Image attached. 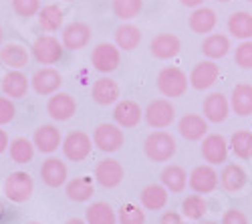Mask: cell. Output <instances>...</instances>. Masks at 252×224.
Instances as JSON below:
<instances>
[{
    "mask_svg": "<svg viewBox=\"0 0 252 224\" xmlns=\"http://www.w3.org/2000/svg\"><path fill=\"white\" fill-rule=\"evenodd\" d=\"M143 152L152 161H170L178 152V144H176L172 133L158 129V131H152L148 137H145Z\"/></svg>",
    "mask_w": 252,
    "mask_h": 224,
    "instance_id": "obj_1",
    "label": "cell"
},
{
    "mask_svg": "<svg viewBox=\"0 0 252 224\" xmlns=\"http://www.w3.org/2000/svg\"><path fill=\"white\" fill-rule=\"evenodd\" d=\"M190 79L180 67H163L158 75V89L163 97H182L188 91Z\"/></svg>",
    "mask_w": 252,
    "mask_h": 224,
    "instance_id": "obj_2",
    "label": "cell"
},
{
    "mask_svg": "<svg viewBox=\"0 0 252 224\" xmlns=\"http://www.w3.org/2000/svg\"><path fill=\"white\" fill-rule=\"evenodd\" d=\"M143 117L150 128L165 129V128H170L172 121L176 119V107L172 105L170 99H154V101H150V105L145 107Z\"/></svg>",
    "mask_w": 252,
    "mask_h": 224,
    "instance_id": "obj_3",
    "label": "cell"
},
{
    "mask_svg": "<svg viewBox=\"0 0 252 224\" xmlns=\"http://www.w3.org/2000/svg\"><path fill=\"white\" fill-rule=\"evenodd\" d=\"M31 51H32V57L40 65H55L63 59L65 47H63V43H59V38H55L53 34H43L32 43Z\"/></svg>",
    "mask_w": 252,
    "mask_h": 224,
    "instance_id": "obj_4",
    "label": "cell"
},
{
    "mask_svg": "<svg viewBox=\"0 0 252 224\" xmlns=\"http://www.w3.org/2000/svg\"><path fill=\"white\" fill-rule=\"evenodd\" d=\"M32 190H34V182L27 172H12L4 180V196L10 202H16V204L27 202L32 196Z\"/></svg>",
    "mask_w": 252,
    "mask_h": 224,
    "instance_id": "obj_5",
    "label": "cell"
},
{
    "mask_svg": "<svg viewBox=\"0 0 252 224\" xmlns=\"http://www.w3.org/2000/svg\"><path fill=\"white\" fill-rule=\"evenodd\" d=\"M123 131L117 124H99L93 131V146L105 154L117 152L123 146Z\"/></svg>",
    "mask_w": 252,
    "mask_h": 224,
    "instance_id": "obj_6",
    "label": "cell"
},
{
    "mask_svg": "<svg viewBox=\"0 0 252 224\" xmlns=\"http://www.w3.org/2000/svg\"><path fill=\"white\" fill-rule=\"evenodd\" d=\"M63 154H65L67 160L71 161H83V160H87L89 154H91V148H93V141L91 137L85 133V131H71L65 139H63Z\"/></svg>",
    "mask_w": 252,
    "mask_h": 224,
    "instance_id": "obj_7",
    "label": "cell"
},
{
    "mask_svg": "<svg viewBox=\"0 0 252 224\" xmlns=\"http://www.w3.org/2000/svg\"><path fill=\"white\" fill-rule=\"evenodd\" d=\"M119 61H121L119 47L111 43H99L91 53L93 69L99 73H113L119 67Z\"/></svg>",
    "mask_w": 252,
    "mask_h": 224,
    "instance_id": "obj_8",
    "label": "cell"
},
{
    "mask_svg": "<svg viewBox=\"0 0 252 224\" xmlns=\"http://www.w3.org/2000/svg\"><path fill=\"white\" fill-rule=\"evenodd\" d=\"M91 36H93L91 27L87 23L77 20V23H71V25H67L65 29H63L61 43L69 51H81V49H85L91 43Z\"/></svg>",
    "mask_w": 252,
    "mask_h": 224,
    "instance_id": "obj_9",
    "label": "cell"
},
{
    "mask_svg": "<svg viewBox=\"0 0 252 224\" xmlns=\"http://www.w3.org/2000/svg\"><path fill=\"white\" fill-rule=\"evenodd\" d=\"M47 113L55 121H69L77 113V101L69 93H53L47 101Z\"/></svg>",
    "mask_w": 252,
    "mask_h": 224,
    "instance_id": "obj_10",
    "label": "cell"
},
{
    "mask_svg": "<svg viewBox=\"0 0 252 224\" xmlns=\"http://www.w3.org/2000/svg\"><path fill=\"white\" fill-rule=\"evenodd\" d=\"M188 182H190V188L196 194H210L218 188V172L212 164H202L192 170Z\"/></svg>",
    "mask_w": 252,
    "mask_h": 224,
    "instance_id": "obj_11",
    "label": "cell"
},
{
    "mask_svg": "<svg viewBox=\"0 0 252 224\" xmlns=\"http://www.w3.org/2000/svg\"><path fill=\"white\" fill-rule=\"evenodd\" d=\"M228 150H230L228 141L220 133H208L202 141V156L208 164H212V166L224 164L228 160Z\"/></svg>",
    "mask_w": 252,
    "mask_h": 224,
    "instance_id": "obj_12",
    "label": "cell"
},
{
    "mask_svg": "<svg viewBox=\"0 0 252 224\" xmlns=\"http://www.w3.org/2000/svg\"><path fill=\"white\" fill-rule=\"evenodd\" d=\"M63 85V77L57 69L53 67H43V69H38L32 79H31V87L38 93V95H53L61 89Z\"/></svg>",
    "mask_w": 252,
    "mask_h": 224,
    "instance_id": "obj_13",
    "label": "cell"
},
{
    "mask_svg": "<svg viewBox=\"0 0 252 224\" xmlns=\"http://www.w3.org/2000/svg\"><path fill=\"white\" fill-rule=\"evenodd\" d=\"M95 180L103 188H115L123 180V166L113 158H105L95 166Z\"/></svg>",
    "mask_w": 252,
    "mask_h": 224,
    "instance_id": "obj_14",
    "label": "cell"
},
{
    "mask_svg": "<svg viewBox=\"0 0 252 224\" xmlns=\"http://www.w3.org/2000/svg\"><path fill=\"white\" fill-rule=\"evenodd\" d=\"M218 75H220V69L214 61H202V63L194 65L190 73V85L198 91L210 89L218 81Z\"/></svg>",
    "mask_w": 252,
    "mask_h": 224,
    "instance_id": "obj_15",
    "label": "cell"
},
{
    "mask_svg": "<svg viewBox=\"0 0 252 224\" xmlns=\"http://www.w3.org/2000/svg\"><path fill=\"white\" fill-rule=\"evenodd\" d=\"M150 51L156 59L159 61H167V59H174L180 51H182V40L172 34V32H161L156 34L150 43Z\"/></svg>",
    "mask_w": 252,
    "mask_h": 224,
    "instance_id": "obj_16",
    "label": "cell"
},
{
    "mask_svg": "<svg viewBox=\"0 0 252 224\" xmlns=\"http://www.w3.org/2000/svg\"><path fill=\"white\" fill-rule=\"evenodd\" d=\"M32 144L38 152L43 154H53L59 150V146L63 144V135L61 131L53 126V124H43L34 129V135H32Z\"/></svg>",
    "mask_w": 252,
    "mask_h": 224,
    "instance_id": "obj_17",
    "label": "cell"
},
{
    "mask_svg": "<svg viewBox=\"0 0 252 224\" xmlns=\"http://www.w3.org/2000/svg\"><path fill=\"white\" fill-rule=\"evenodd\" d=\"M143 117V109L133 99H123L115 103L113 109V119L119 128H135Z\"/></svg>",
    "mask_w": 252,
    "mask_h": 224,
    "instance_id": "obj_18",
    "label": "cell"
},
{
    "mask_svg": "<svg viewBox=\"0 0 252 224\" xmlns=\"http://www.w3.org/2000/svg\"><path fill=\"white\" fill-rule=\"evenodd\" d=\"M178 129H180V135L184 139H188V141L204 139L206 133H208V119L198 115V113H186L180 119Z\"/></svg>",
    "mask_w": 252,
    "mask_h": 224,
    "instance_id": "obj_19",
    "label": "cell"
},
{
    "mask_svg": "<svg viewBox=\"0 0 252 224\" xmlns=\"http://www.w3.org/2000/svg\"><path fill=\"white\" fill-rule=\"evenodd\" d=\"M67 164L59 158H49L40 166V178L49 188H59L67 182Z\"/></svg>",
    "mask_w": 252,
    "mask_h": 224,
    "instance_id": "obj_20",
    "label": "cell"
},
{
    "mask_svg": "<svg viewBox=\"0 0 252 224\" xmlns=\"http://www.w3.org/2000/svg\"><path fill=\"white\" fill-rule=\"evenodd\" d=\"M202 111H204V117L208 121H212V124H222V121H226V117L230 113V103L222 93H210L204 99Z\"/></svg>",
    "mask_w": 252,
    "mask_h": 224,
    "instance_id": "obj_21",
    "label": "cell"
},
{
    "mask_svg": "<svg viewBox=\"0 0 252 224\" xmlns=\"http://www.w3.org/2000/svg\"><path fill=\"white\" fill-rule=\"evenodd\" d=\"M119 85L117 81L109 79V77H101L97 79L93 87H91V95H93V101L99 105H113L119 101Z\"/></svg>",
    "mask_w": 252,
    "mask_h": 224,
    "instance_id": "obj_22",
    "label": "cell"
},
{
    "mask_svg": "<svg viewBox=\"0 0 252 224\" xmlns=\"http://www.w3.org/2000/svg\"><path fill=\"white\" fill-rule=\"evenodd\" d=\"M0 61H2L8 69L20 71L23 67L29 65L31 53L25 45H20V43H6V45L0 47Z\"/></svg>",
    "mask_w": 252,
    "mask_h": 224,
    "instance_id": "obj_23",
    "label": "cell"
},
{
    "mask_svg": "<svg viewBox=\"0 0 252 224\" xmlns=\"http://www.w3.org/2000/svg\"><path fill=\"white\" fill-rule=\"evenodd\" d=\"M0 89H2V93H4L6 97H10V99H20V97H25L27 91L31 89V79H27L25 73L12 69V71H8V73L2 77Z\"/></svg>",
    "mask_w": 252,
    "mask_h": 224,
    "instance_id": "obj_24",
    "label": "cell"
},
{
    "mask_svg": "<svg viewBox=\"0 0 252 224\" xmlns=\"http://www.w3.org/2000/svg\"><path fill=\"white\" fill-rule=\"evenodd\" d=\"M161 184L165 186L167 192H174V194H180L184 192V188L188 186V174L182 166L178 164H170L161 170Z\"/></svg>",
    "mask_w": 252,
    "mask_h": 224,
    "instance_id": "obj_25",
    "label": "cell"
},
{
    "mask_svg": "<svg viewBox=\"0 0 252 224\" xmlns=\"http://www.w3.org/2000/svg\"><path fill=\"white\" fill-rule=\"evenodd\" d=\"M230 107L234 109L236 115L246 117L252 115V85L248 83H238L232 89V97H230Z\"/></svg>",
    "mask_w": 252,
    "mask_h": 224,
    "instance_id": "obj_26",
    "label": "cell"
},
{
    "mask_svg": "<svg viewBox=\"0 0 252 224\" xmlns=\"http://www.w3.org/2000/svg\"><path fill=\"white\" fill-rule=\"evenodd\" d=\"M218 23L216 18V12L208 6H200V8H194V12L190 14V29L196 32V34H208L212 32L214 27Z\"/></svg>",
    "mask_w": 252,
    "mask_h": 224,
    "instance_id": "obj_27",
    "label": "cell"
},
{
    "mask_svg": "<svg viewBox=\"0 0 252 224\" xmlns=\"http://www.w3.org/2000/svg\"><path fill=\"white\" fill-rule=\"evenodd\" d=\"M65 194L73 202H87L95 194L91 176H79V178L69 180L67 182V188H65Z\"/></svg>",
    "mask_w": 252,
    "mask_h": 224,
    "instance_id": "obj_28",
    "label": "cell"
},
{
    "mask_svg": "<svg viewBox=\"0 0 252 224\" xmlns=\"http://www.w3.org/2000/svg\"><path fill=\"white\" fill-rule=\"evenodd\" d=\"M228 32L240 40H252V14L246 10L232 12L228 18Z\"/></svg>",
    "mask_w": 252,
    "mask_h": 224,
    "instance_id": "obj_29",
    "label": "cell"
},
{
    "mask_svg": "<svg viewBox=\"0 0 252 224\" xmlns=\"http://www.w3.org/2000/svg\"><path fill=\"white\" fill-rule=\"evenodd\" d=\"M246 180H248V176H246L244 168L238 166V164L224 166V170L220 174V184H222V188L226 192H238V190H242L246 186Z\"/></svg>",
    "mask_w": 252,
    "mask_h": 224,
    "instance_id": "obj_30",
    "label": "cell"
},
{
    "mask_svg": "<svg viewBox=\"0 0 252 224\" xmlns=\"http://www.w3.org/2000/svg\"><path fill=\"white\" fill-rule=\"evenodd\" d=\"M167 204V190L163 184H150L141 190V206L145 210H161Z\"/></svg>",
    "mask_w": 252,
    "mask_h": 224,
    "instance_id": "obj_31",
    "label": "cell"
},
{
    "mask_svg": "<svg viewBox=\"0 0 252 224\" xmlns=\"http://www.w3.org/2000/svg\"><path fill=\"white\" fill-rule=\"evenodd\" d=\"M230 51V38L226 34H208L202 43V53L210 59V61H216L226 57Z\"/></svg>",
    "mask_w": 252,
    "mask_h": 224,
    "instance_id": "obj_32",
    "label": "cell"
},
{
    "mask_svg": "<svg viewBox=\"0 0 252 224\" xmlns=\"http://www.w3.org/2000/svg\"><path fill=\"white\" fill-rule=\"evenodd\" d=\"M85 220L87 224H117V214L107 202H93L85 210Z\"/></svg>",
    "mask_w": 252,
    "mask_h": 224,
    "instance_id": "obj_33",
    "label": "cell"
},
{
    "mask_svg": "<svg viewBox=\"0 0 252 224\" xmlns=\"http://www.w3.org/2000/svg\"><path fill=\"white\" fill-rule=\"evenodd\" d=\"M141 43V31L139 27L127 23V25H121L115 31V45L123 51H133L137 45Z\"/></svg>",
    "mask_w": 252,
    "mask_h": 224,
    "instance_id": "obj_34",
    "label": "cell"
},
{
    "mask_svg": "<svg viewBox=\"0 0 252 224\" xmlns=\"http://www.w3.org/2000/svg\"><path fill=\"white\" fill-rule=\"evenodd\" d=\"M38 25L47 32H55L63 27V10L59 4H47L38 10Z\"/></svg>",
    "mask_w": 252,
    "mask_h": 224,
    "instance_id": "obj_35",
    "label": "cell"
},
{
    "mask_svg": "<svg viewBox=\"0 0 252 224\" xmlns=\"http://www.w3.org/2000/svg\"><path fill=\"white\" fill-rule=\"evenodd\" d=\"M230 150L234 152L236 158L240 160H250L252 158V131L248 129H238L230 137Z\"/></svg>",
    "mask_w": 252,
    "mask_h": 224,
    "instance_id": "obj_36",
    "label": "cell"
},
{
    "mask_svg": "<svg viewBox=\"0 0 252 224\" xmlns=\"http://www.w3.org/2000/svg\"><path fill=\"white\" fill-rule=\"evenodd\" d=\"M8 150H10V160L16 161V164H29V161H32V158H34V144L29 141L27 137L12 139Z\"/></svg>",
    "mask_w": 252,
    "mask_h": 224,
    "instance_id": "obj_37",
    "label": "cell"
},
{
    "mask_svg": "<svg viewBox=\"0 0 252 224\" xmlns=\"http://www.w3.org/2000/svg\"><path fill=\"white\" fill-rule=\"evenodd\" d=\"M206 208H208V204L202 194H190L182 202V214L188 220H200L206 214Z\"/></svg>",
    "mask_w": 252,
    "mask_h": 224,
    "instance_id": "obj_38",
    "label": "cell"
},
{
    "mask_svg": "<svg viewBox=\"0 0 252 224\" xmlns=\"http://www.w3.org/2000/svg\"><path fill=\"white\" fill-rule=\"evenodd\" d=\"M143 8V0H113V14L121 20L135 18Z\"/></svg>",
    "mask_w": 252,
    "mask_h": 224,
    "instance_id": "obj_39",
    "label": "cell"
},
{
    "mask_svg": "<svg viewBox=\"0 0 252 224\" xmlns=\"http://www.w3.org/2000/svg\"><path fill=\"white\" fill-rule=\"evenodd\" d=\"M117 220L119 224H145V210L137 204H123L117 212Z\"/></svg>",
    "mask_w": 252,
    "mask_h": 224,
    "instance_id": "obj_40",
    "label": "cell"
},
{
    "mask_svg": "<svg viewBox=\"0 0 252 224\" xmlns=\"http://www.w3.org/2000/svg\"><path fill=\"white\" fill-rule=\"evenodd\" d=\"M12 10L23 18H31V16L38 14L40 0H12Z\"/></svg>",
    "mask_w": 252,
    "mask_h": 224,
    "instance_id": "obj_41",
    "label": "cell"
},
{
    "mask_svg": "<svg viewBox=\"0 0 252 224\" xmlns=\"http://www.w3.org/2000/svg\"><path fill=\"white\" fill-rule=\"evenodd\" d=\"M234 61L240 69H252V40H242L236 47Z\"/></svg>",
    "mask_w": 252,
    "mask_h": 224,
    "instance_id": "obj_42",
    "label": "cell"
},
{
    "mask_svg": "<svg viewBox=\"0 0 252 224\" xmlns=\"http://www.w3.org/2000/svg\"><path fill=\"white\" fill-rule=\"evenodd\" d=\"M16 107L10 97H0V126H6L14 119Z\"/></svg>",
    "mask_w": 252,
    "mask_h": 224,
    "instance_id": "obj_43",
    "label": "cell"
},
{
    "mask_svg": "<svg viewBox=\"0 0 252 224\" xmlns=\"http://www.w3.org/2000/svg\"><path fill=\"white\" fill-rule=\"evenodd\" d=\"M222 224H248V218L242 210H236V208H230L224 212L222 216Z\"/></svg>",
    "mask_w": 252,
    "mask_h": 224,
    "instance_id": "obj_44",
    "label": "cell"
},
{
    "mask_svg": "<svg viewBox=\"0 0 252 224\" xmlns=\"http://www.w3.org/2000/svg\"><path fill=\"white\" fill-rule=\"evenodd\" d=\"M159 224H186V222L178 212H163L159 218Z\"/></svg>",
    "mask_w": 252,
    "mask_h": 224,
    "instance_id": "obj_45",
    "label": "cell"
},
{
    "mask_svg": "<svg viewBox=\"0 0 252 224\" xmlns=\"http://www.w3.org/2000/svg\"><path fill=\"white\" fill-rule=\"evenodd\" d=\"M8 135H6V131L4 129H0V154H2V152H6L8 150Z\"/></svg>",
    "mask_w": 252,
    "mask_h": 224,
    "instance_id": "obj_46",
    "label": "cell"
},
{
    "mask_svg": "<svg viewBox=\"0 0 252 224\" xmlns=\"http://www.w3.org/2000/svg\"><path fill=\"white\" fill-rule=\"evenodd\" d=\"M180 2L184 6H188V8H200L204 4V0H180Z\"/></svg>",
    "mask_w": 252,
    "mask_h": 224,
    "instance_id": "obj_47",
    "label": "cell"
},
{
    "mask_svg": "<svg viewBox=\"0 0 252 224\" xmlns=\"http://www.w3.org/2000/svg\"><path fill=\"white\" fill-rule=\"evenodd\" d=\"M65 224H87V220H81V218H69Z\"/></svg>",
    "mask_w": 252,
    "mask_h": 224,
    "instance_id": "obj_48",
    "label": "cell"
},
{
    "mask_svg": "<svg viewBox=\"0 0 252 224\" xmlns=\"http://www.w3.org/2000/svg\"><path fill=\"white\" fill-rule=\"evenodd\" d=\"M2 36H4V32H2V27H0V45H2Z\"/></svg>",
    "mask_w": 252,
    "mask_h": 224,
    "instance_id": "obj_49",
    "label": "cell"
},
{
    "mask_svg": "<svg viewBox=\"0 0 252 224\" xmlns=\"http://www.w3.org/2000/svg\"><path fill=\"white\" fill-rule=\"evenodd\" d=\"M2 212H4V208H2V204H0V218H2Z\"/></svg>",
    "mask_w": 252,
    "mask_h": 224,
    "instance_id": "obj_50",
    "label": "cell"
},
{
    "mask_svg": "<svg viewBox=\"0 0 252 224\" xmlns=\"http://www.w3.org/2000/svg\"><path fill=\"white\" fill-rule=\"evenodd\" d=\"M204 224H216V222H214V220H208V222H204Z\"/></svg>",
    "mask_w": 252,
    "mask_h": 224,
    "instance_id": "obj_51",
    "label": "cell"
},
{
    "mask_svg": "<svg viewBox=\"0 0 252 224\" xmlns=\"http://www.w3.org/2000/svg\"><path fill=\"white\" fill-rule=\"evenodd\" d=\"M218 2H230V0H218Z\"/></svg>",
    "mask_w": 252,
    "mask_h": 224,
    "instance_id": "obj_52",
    "label": "cell"
},
{
    "mask_svg": "<svg viewBox=\"0 0 252 224\" xmlns=\"http://www.w3.org/2000/svg\"><path fill=\"white\" fill-rule=\"evenodd\" d=\"M29 224H40V222H29Z\"/></svg>",
    "mask_w": 252,
    "mask_h": 224,
    "instance_id": "obj_53",
    "label": "cell"
},
{
    "mask_svg": "<svg viewBox=\"0 0 252 224\" xmlns=\"http://www.w3.org/2000/svg\"><path fill=\"white\" fill-rule=\"evenodd\" d=\"M248 2H252V0H248Z\"/></svg>",
    "mask_w": 252,
    "mask_h": 224,
    "instance_id": "obj_54",
    "label": "cell"
},
{
    "mask_svg": "<svg viewBox=\"0 0 252 224\" xmlns=\"http://www.w3.org/2000/svg\"><path fill=\"white\" fill-rule=\"evenodd\" d=\"M67 2H71V0H67Z\"/></svg>",
    "mask_w": 252,
    "mask_h": 224,
    "instance_id": "obj_55",
    "label": "cell"
}]
</instances>
